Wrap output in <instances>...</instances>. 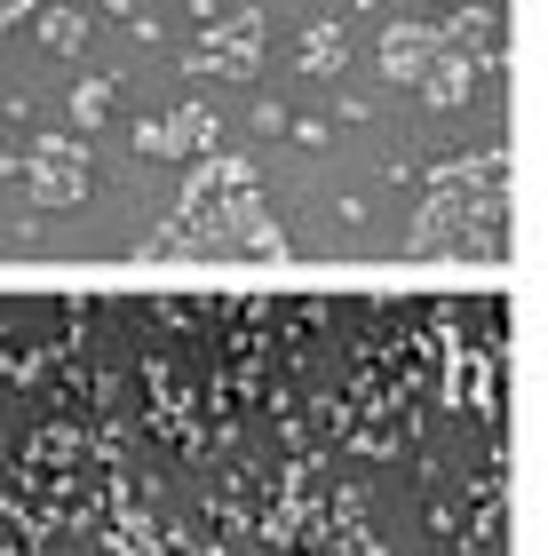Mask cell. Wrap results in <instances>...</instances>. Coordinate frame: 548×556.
<instances>
[{"label": "cell", "instance_id": "1", "mask_svg": "<svg viewBox=\"0 0 548 556\" xmlns=\"http://www.w3.org/2000/svg\"><path fill=\"white\" fill-rule=\"evenodd\" d=\"M509 239V160L477 151V160H445L430 175V207L413 223V255H501Z\"/></svg>", "mask_w": 548, "mask_h": 556}, {"label": "cell", "instance_id": "2", "mask_svg": "<svg viewBox=\"0 0 548 556\" xmlns=\"http://www.w3.org/2000/svg\"><path fill=\"white\" fill-rule=\"evenodd\" d=\"M24 191L40 199V207H80L88 191V151L72 136H40L33 151H24Z\"/></svg>", "mask_w": 548, "mask_h": 556}, {"label": "cell", "instance_id": "3", "mask_svg": "<svg viewBox=\"0 0 548 556\" xmlns=\"http://www.w3.org/2000/svg\"><path fill=\"white\" fill-rule=\"evenodd\" d=\"M255 64H263V16L255 9H239L231 24H207L191 48V72H215V80H255Z\"/></svg>", "mask_w": 548, "mask_h": 556}, {"label": "cell", "instance_id": "4", "mask_svg": "<svg viewBox=\"0 0 548 556\" xmlns=\"http://www.w3.org/2000/svg\"><path fill=\"white\" fill-rule=\"evenodd\" d=\"M430 56H437V24H390L382 33V72L397 88H413L430 72Z\"/></svg>", "mask_w": 548, "mask_h": 556}, {"label": "cell", "instance_id": "5", "mask_svg": "<svg viewBox=\"0 0 548 556\" xmlns=\"http://www.w3.org/2000/svg\"><path fill=\"white\" fill-rule=\"evenodd\" d=\"M477 72L485 64H469V56H454V48H437L430 56V72H421V96H430V104H469V96H477Z\"/></svg>", "mask_w": 548, "mask_h": 556}, {"label": "cell", "instance_id": "6", "mask_svg": "<svg viewBox=\"0 0 548 556\" xmlns=\"http://www.w3.org/2000/svg\"><path fill=\"white\" fill-rule=\"evenodd\" d=\"M167 128V160H199V151H215V112H199V104H183L176 119H160Z\"/></svg>", "mask_w": 548, "mask_h": 556}, {"label": "cell", "instance_id": "7", "mask_svg": "<svg viewBox=\"0 0 548 556\" xmlns=\"http://www.w3.org/2000/svg\"><path fill=\"white\" fill-rule=\"evenodd\" d=\"M40 40L56 48V56H72V48L88 40V9H72V0H64V9H48V16H40Z\"/></svg>", "mask_w": 548, "mask_h": 556}, {"label": "cell", "instance_id": "8", "mask_svg": "<svg viewBox=\"0 0 548 556\" xmlns=\"http://www.w3.org/2000/svg\"><path fill=\"white\" fill-rule=\"evenodd\" d=\"M303 72H342V24H310L303 33Z\"/></svg>", "mask_w": 548, "mask_h": 556}, {"label": "cell", "instance_id": "9", "mask_svg": "<svg viewBox=\"0 0 548 556\" xmlns=\"http://www.w3.org/2000/svg\"><path fill=\"white\" fill-rule=\"evenodd\" d=\"M104 112H112V96H104V88H72V119H80V128H95Z\"/></svg>", "mask_w": 548, "mask_h": 556}, {"label": "cell", "instance_id": "10", "mask_svg": "<svg viewBox=\"0 0 548 556\" xmlns=\"http://www.w3.org/2000/svg\"><path fill=\"white\" fill-rule=\"evenodd\" d=\"M136 151H152V160H167V128H160V119H143V128H136Z\"/></svg>", "mask_w": 548, "mask_h": 556}]
</instances>
